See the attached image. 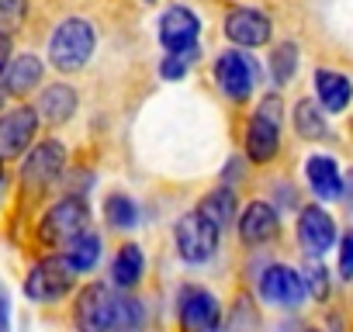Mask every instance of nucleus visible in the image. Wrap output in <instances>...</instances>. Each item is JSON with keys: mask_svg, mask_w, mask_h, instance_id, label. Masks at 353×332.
Masks as SVG:
<instances>
[{"mask_svg": "<svg viewBox=\"0 0 353 332\" xmlns=\"http://www.w3.org/2000/svg\"><path fill=\"white\" fill-rule=\"evenodd\" d=\"M97 49V32H94V21L87 18H66L56 25V32L49 35V63L59 70V73H77L90 63Z\"/></svg>", "mask_w": 353, "mask_h": 332, "instance_id": "f257e3e1", "label": "nucleus"}, {"mask_svg": "<svg viewBox=\"0 0 353 332\" xmlns=\"http://www.w3.org/2000/svg\"><path fill=\"white\" fill-rule=\"evenodd\" d=\"M281 111H284L281 94H267V97H260V104L246 125V156L260 166L270 163L281 149Z\"/></svg>", "mask_w": 353, "mask_h": 332, "instance_id": "f03ea898", "label": "nucleus"}, {"mask_svg": "<svg viewBox=\"0 0 353 332\" xmlns=\"http://www.w3.org/2000/svg\"><path fill=\"white\" fill-rule=\"evenodd\" d=\"M87 222H90V211H87V201L80 198H63L56 201L42 222H39V242L56 249V246H70L77 236L87 232Z\"/></svg>", "mask_w": 353, "mask_h": 332, "instance_id": "7ed1b4c3", "label": "nucleus"}, {"mask_svg": "<svg viewBox=\"0 0 353 332\" xmlns=\"http://www.w3.org/2000/svg\"><path fill=\"white\" fill-rule=\"evenodd\" d=\"M118 304H121V298H114L108 284H87L73 304L77 332H114L118 329Z\"/></svg>", "mask_w": 353, "mask_h": 332, "instance_id": "20e7f679", "label": "nucleus"}, {"mask_svg": "<svg viewBox=\"0 0 353 332\" xmlns=\"http://www.w3.org/2000/svg\"><path fill=\"white\" fill-rule=\"evenodd\" d=\"M73 280H77V270L70 267L66 256H46L28 270L25 294L39 304H49V301H59L63 294H70Z\"/></svg>", "mask_w": 353, "mask_h": 332, "instance_id": "39448f33", "label": "nucleus"}, {"mask_svg": "<svg viewBox=\"0 0 353 332\" xmlns=\"http://www.w3.org/2000/svg\"><path fill=\"white\" fill-rule=\"evenodd\" d=\"M63 166H66V149H63V142H56V138L39 142V145L28 152L25 166H21V184H25V194H35V198H39V194H46V191L59 180Z\"/></svg>", "mask_w": 353, "mask_h": 332, "instance_id": "423d86ee", "label": "nucleus"}, {"mask_svg": "<svg viewBox=\"0 0 353 332\" xmlns=\"http://www.w3.org/2000/svg\"><path fill=\"white\" fill-rule=\"evenodd\" d=\"M212 73H215L219 90H222L229 101H246V97L256 90V76H260V70H256L253 56L236 52V49L222 52V56L215 59Z\"/></svg>", "mask_w": 353, "mask_h": 332, "instance_id": "0eeeda50", "label": "nucleus"}, {"mask_svg": "<svg viewBox=\"0 0 353 332\" xmlns=\"http://www.w3.org/2000/svg\"><path fill=\"white\" fill-rule=\"evenodd\" d=\"M173 236H176V249H181V256L188 263H208L219 249L222 229H215L201 211H191V215H184L181 222H176Z\"/></svg>", "mask_w": 353, "mask_h": 332, "instance_id": "6e6552de", "label": "nucleus"}, {"mask_svg": "<svg viewBox=\"0 0 353 332\" xmlns=\"http://www.w3.org/2000/svg\"><path fill=\"white\" fill-rule=\"evenodd\" d=\"M176 315H181L184 332H219V325H222V304L215 301L212 291L194 287V284L181 291Z\"/></svg>", "mask_w": 353, "mask_h": 332, "instance_id": "1a4fd4ad", "label": "nucleus"}, {"mask_svg": "<svg viewBox=\"0 0 353 332\" xmlns=\"http://www.w3.org/2000/svg\"><path fill=\"white\" fill-rule=\"evenodd\" d=\"M39 135V111L32 104H18L0 114V159L21 156Z\"/></svg>", "mask_w": 353, "mask_h": 332, "instance_id": "9d476101", "label": "nucleus"}, {"mask_svg": "<svg viewBox=\"0 0 353 332\" xmlns=\"http://www.w3.org/2000/svg\"><path fill=\"white\" fill-rule=\"evenodd\" d=\"M198 35H201V18L191 8L173 4V8H166L159 14V45L166 52H188V49H194Z\"/></svg>", "mask_w": 353, "mask_h": 332, "instance_id": "9b49d317", "label": "nucleus"}, {"mask_svg": "<svg viewBox=\"0 0 353 332\" xmlns=\"http://www.w3.org/2000/svg\"><path fill=\"white\" fill-rule=\"evenodd\" d=\"M305 294L308 291H305L301 273L291 270V267H284V263L267 267L263 277H260V298L267 304H274V308H298L305 301Z\"/></svg>", "mask_w": 353, "mask_h": 332, "instance_id": "f8f14e48", "label": "nucleus"}, {"mask_svg": "<svg viewBox=\"0 0 353 332\" xmlns=\"http://www.w3.org/2000/svg\"><path fill=\"white\" fill-rule=\"evenodd\" d=\"M225 39L243 49H260L270 42V18L256 8H232L225 14Z\"/></svg>", "mask_w": 353, "mask_h": 332, "instance_id": "ddd939ff", "label": "nucleus"}, {"mask_svg": "<svg viewBox=\"0 0 353 332\" xmlns=\"http://www.w3.org/2000/svg\"><path fill=\"white\" fill-rule=\"evenodd\" d=\"M298 242H301L305 253L322 256L336 242V222H332V215L322 211L319 205L301 208V215H298Z\"/></svg>", "mask_w": 353, "mask_h": 332, "instance_id": "4468645a", "label": "nucleus"}, {"mask_svg": "<svg viewBox=\"0 0 353 332\" xmlns=\"http://www.w3.org/2000/svg\"><path fill=\"white\" fill-rule=\"evenodd\" d=\"M281 232V218L267 201H250L239 215V239L246 246H263Z\"/></svg>", "mask_w": 353, "mask_h": 332, "instance_id": "2eb2a0df", "label": "nucleus"}, {"mask_svg": "<svg viewBox=\"0 0 353 332\" xmlns=\"http://www.w3.org/2000/svg\"><path fill=\"white\" fill-rule=\"evenodd\" d=\"M42 73H46V66H42V59L39 56H32V52H21V56H14L11 63H8V70H4V90L8 97H25V94H32L39 83H42Z\"/></svg>", "mask_w": 353, "mask_h": 332, "instance_id": "dca6fc26", "label": "nucleus"}, {"mask_svg": "<svg viewBox=\"0 0 353 332\" xmlns=\"http://www.w3.org/2000/svg\"><path fill=\"white\" fill-rule=\"evenodd\" d=\"M315 97L325 114H339L353 101V83H350V76H343L336 70H315Z\"/></svg>", "mask_w": 353, "mask_h": 332, "instance_id": "f3484780", "label": "nucleus"}, {"mask_svg": "<svg viewBox=\"0 0 353 332\" xmlns=\"http://www.w3.org/2000/svg\"><path fill=\"white\" fill-rule=\"evenodd\" d=\"M305 177H308V187L315 191V198H322V201L343 198L339 163H336L332 156H312V159L305 163Z\"/></svg>", "mask_w": 353, "mask_h": 332, "instance_id": "a211bd4d", "label": "nucleus"}, {"mask_svg": "<svg viewBox=\"0 0 353 332\" xmlns=\"http://www.w3.org/2000/svg\"><path fill=\"white\" fill-rule=\"evenodd\" d=\"M35 111H39V121L63 125V121H70L73 111H77V90H73L70 83H52V87L42 90Z\"/></svg>", "mask_w": 353, "mask_h": 332, "instance_id": "6ab92c4d", "label": "nucleus"}, {"mask_svg": "<svg viewBox=\"0 0 353 332\" xmlns=\"http://www.w3.org/2000/svg\"><path fill=\"white\" fill-rule=\"evenodd\" d=\"M142 270H145V256L135 242H128L118 249V256L111 263V280H114V287H135L142 280Z\"/></svg>", "mask_w": 353, "mask_h": 332, "instance_id": "aec40b11", "label": "nucleus"}, {"mask_svg": "<svg viewBox=\"0 0 353 332\" xmlns=\"http://www.w3.org/2000/svg\"><path fill=\"white\" fill-rule=\"evenodd\" d=\"M294 132L301 135V138H308V142H319V138H325V111H319V104L315 101H308V97H301L298 104H294Z\"/></svg>", "mask_w": 353, "mask_h": 332, "instance_id": "412c9836", "label": "nucleus"}, {"mask_svg": "<svg viewBox=\"0 0 353 332\" xmlns=\"http://www.w3.org/2000/svg\"><path fill=\"white\" fill-rule=\"evenodd\" d=\"M215 229H225L229 222H236V194L229 187H215L212 194H205L201 208H198Z\"/></svg>", "mask_w": 353, "mask_h": 332, "instance_id": "4be33fe9", "label": "nucleus"}, {"mask_svg": "<svg viewBox=\"0 0 353 332\" xmlns=\"http://www.w3.org/2000/svg\"><path fill=\"white\" fill-rule=\"evenodd\" d=\"M66 260H70V267H73L77 273L94 270V263L101 260V239H97L94 232L77 236V239L70 242V249H66Z\"/></svg>", "mask_w": 353, "mask_h": 332, "instance_id": "5701e85b", "label": "nucleus"}, {"mask_svg": "<svg viewBox=\"0 0 353 332\" xmlns=\"http://www.w3.org/2000/svg\"><path fill=\"white\" fill-rule=\"evenodd\" d=\"M298 73V45L294 42H281L274 52H270V76L277 87L291 83V76Z\"/></svg>", "mask_w": 353, "mask_h": 332, "instance_id": "b1692460", "label": "nucleus"}, {"mask_svg": "<svg viewBox=\"0 0 353 332\" xmlns=\"http://www.w3.org/2000/svg\"><path fill=\"white\" fill-rule=\"evenodd\" d=\"M104 218L114 229H132V225H139V208L128 194H111L104 201Z\"/></svg>", "mask_w": 353, "mask_h": 332, "instance_id": "393cba45", "label": "nucleus"}, {"mask_svg": "<svg viewBox=\"0 0 353 332\" xmlns=\"http://www.w3.org/2000/svg\"><path fill=\"white\" fill-rule=\"evenodd\" d=\"M198 56H201V49L194 45V49H188V52H166L163 56V63H159V76L163 80H184L188 76V70L198 63Z\"/></svg>", "mask_w": 353, "mask_h": 332, "instance_id": "a878e982", "label": "nucleus"}, {"mask_svg": "<svg viewBox=\"0 0 353 332\" xmlns=\"http://www.w3.org/2000/svg\"><path fill=\"white\" fill-rule=\"evenodd\" d=\"M28 18V0H0V32L14 35Z\"/></svg>", "mask_w": 353, "mask_h": 332, "instance_id": "bb28decb", "label": "nucleus"}, {"mask_svg": "<svg viewBox=\"0 0 353 332\" xmlns=\"http://www.w3.org/2000/svg\"><path fill=\"white\" fill-rule=\"evenodd\" d=\"M301 280H305V291H308L312 298H319V301L329 298V273H325L322 263H308L305 273H301Z\"/></svg>", "mask_w": 353, "mask_h": 332, "instance_id": "cd10ccee", "label": "nucleus"}, {"mask_svg": "<svg viewBox=\"0 0 353 332\" xmlns=\"http://www.w3.org/2000/svg\"><path fill=\"white\" fill-rule=\"evenodd\" d=\"M339 273L350 280L353 277V229L343 236V242H339Z\"/></svg>", "mask_w": 353, "mask_h": 332, "instance_id": "c85d7f7f", "label": "nucleus"}, {"mask_svg": "<svg viewBox=\"0 0 353 332\" xmlns=\"http://www.w3.org/2000/svg\"><path fill=\"white\" fill-rule=\"evenodd\" d=\"M11 59H14V39L0 32V76H4V70H8Z\"/></svg>", "mask_w": 353, "mask_h": 332, "instance_id": "c756f323", "label": "nucleus"}, {"mask_svg": "<svg viewBox=\"0 0 353 332\" xmlns=\"http://www.w3.org/2000/svg\"><path fill=\"white\" fill-rule=\"evenodd\" d=\"M0 332H11V308H8L4 287H0Z\"/></svg>", "mask_w": 353, "mask_h": 332, "instance_id": "7c9ffc66", "label": "nucleus"}, {"mask_svg": "<svg viewBox=\"0 0 353 332\" xmlns=\"http://www.w3.org/2000/svg\"><path fill=\"white\" fill-rule=\"evenodd\" d=\"M0 187H4V166H0Z\"/></svg>", "mask_w": 353, "mask_h": 332, "instance_id": "2f4dec72", "label": "nucleus"}, {"mask_svg": "<svg viewBox=\"0 0 353 332\" xmlns=\"http://www.w3.org/2000/svg\"><path fill=\"white\" fill-rule=\"evenodd\" d=\"M4 97H8V94H4V90H0V104H4Z\"/></svg>", "mask_w": 353, "mask_h": 332, "instance_id": "473e14b6", "label": "nucleus"}, {"mask_svg": "<svg viewBox=\"0 0 353 332\" xmlns=\"http://www.w3.org/2000/svg\"><path fill=\"white\" fill-rule=\"evenodd\" d=\"M142 4H156V0H142Z\"/></svg>", "mask_w": 353, "mask_h": 332, "instance_id": "72a5a7b5", "label": "nucleus"}]
</instances>
